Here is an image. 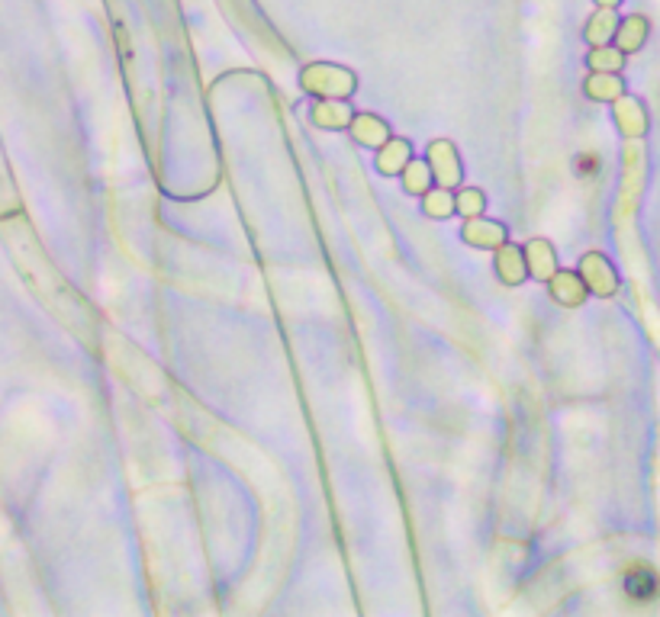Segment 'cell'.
I'll return each mask as SVG.
<instances>
[{"label":"cell","mask_w":660,"mask_h":617,"mask_svg":"<svg viewBox=\"0 0 660 617\" xmlns=\"http://www.w3.org/2000/svg\"><path fill=\"white\" fill-rule=\"evenodd\" d=\"M625 591L634 601H651L660 591V582L651 566H632L625 573Z\"/></svg>","instance_id":"6da1fadb"}]
</instances>
